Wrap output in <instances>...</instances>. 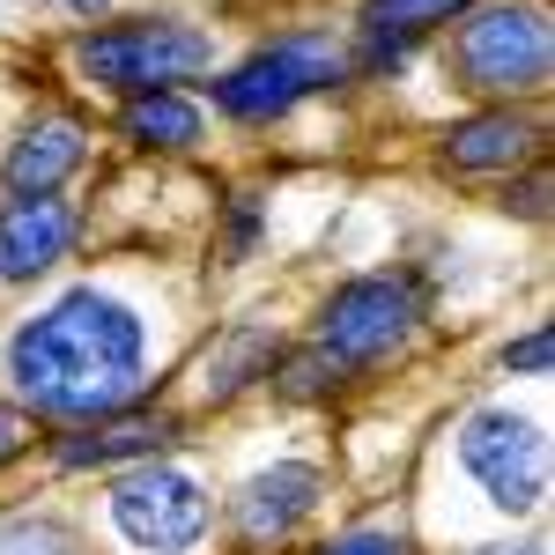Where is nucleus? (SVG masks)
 Listing matches in <instances>:
<instances>
[{"mask_svg": "<svg viewBox=\"0 0 555 555\" xmlns=\"http://www.w3.org/2000/svg\"><path fill=\"white\" fill-rule=\"evenodd\" d=\"M75 8H104V0H75Z\"/></svg>", "mask_w": 555, "mask_h": 555, "instance_id": "21", "label": "nucleus"}, {"mask_svg": "<svg viewBox=\"0 0 555 555\" xmlns=\"http://www.w3.org/2000/svg\"><path fill=\"white\" fill-rule=\"evenodd\" d=\"M164 437H171L164 415H133V423H104V429H89V437H67L60 460L67 467H104V460H127V452H156Z\"/></svg>", "mask_w": 555, "mask_h": 555, "instance_id": "13", "label": "nucleus"}, {"mask_svg": "<svg viewBox=\"0 0 555 555\" xmlns=\"http://www.w3.org/2000/svg\"><path fill=\"white\" fill-rule=\"evenodd\" d=\"M467 89H541L548 82V23L541 8H489L460 30Z\"/></svg>", "mask_w": 555, "mask_h": 555, "instance_id": "6", "label": "nucleus"}, {"mask_svg": "<svg viewBox=\"0 0 555 555\" xmlns=\"http://www.w3.org/2000/svg\"><path fill=\"white\" fill-rule=\"evenodd\" d=\"M548 356H555L548 326H533L526 341H512V348H504V371H526V378H541V371H548Z\"/></svg>", "mask_w": 555, "mask_h": 555, "instance_id": "16", "label": "nucleus"}, {"mask_svg": "<svg viewBox=\"0 0 555 555\" xmlns=\"http://www.w3.org/2000/svg\"><path fill=\"white\" fill-rule=\"evenodd\" d=\"M127 133L141 149H193L201 141V104H185L178 89H149L127 104Z\"/></svg>", "mask_w": 555, "mask_h": 555, "instance_id": "12", "label": "nucleus"}, {"mask_svg": "<svg viewBox=\"0 0 555 555\" xmlns=\"http://www.w3.org/2000/svg\"><path fill=\"white\" fill-rule=\"evenodd\" d=\"M0 555H75L60 526H0Z\"/></svg>", "mask_w": 555, "mask_h": 555, "instance_id": "15", "label": "nucleus"}, {"mask_svg": "<svg viewBox=\"0 0 555 555\" xmlns=\"http://www.w3.org/2000/svg\"><path fill=\"white\" fill-rule=\"evenodd\" d=\"M481 555H533V548H481Z\"/></svg>", "mask_w": 555, "mask_h": 555, "instance_id": "20", "label": "nucleus"}, {"mask_svg": "<svg viewBox=\"0 0 555 555\" xmlns=\"http://www.w3.org/2000/svg\"><path fill=\"white\" fill-rule=\"evenodd\" d=\"M67 245H75V215L52 193L8 201V215H0V282H38L44 267L67 259Z\"/></svg>", "mask_w": 555, "mask_h": 555, "instance_id": "8", "label": "nucleus"}, {"mask_svg": "<svg viewBox=\"0 0 555 555\" xmlns=\"http://www.w3.org/2000/svg\"><path fill=\"white\" fill-rule=\"evenodd\" d=\"M408 334H415V297H408V282H385V274L334 289L326 319H319V348L334 363H378Z\"/></svg>", "mask_w": 555, "mask_h": 555, "instance_id": "7", "label": "nucleus"}, {"mask_svg": "<svg viewBox=\"0 0 555 555\" xmlns=\"http://www.w3.org/2000/svg\"><path fill=\"white\" fill-rule=\"evenodd\" d=\"M326 555H408L392 533H348V541H334Z\"/></svg>", "mask_w": 555, "mask_h": 555, "instance_id": "17", "label": "nucleus"}, {"mask_svg": "<svg viewBox=\"0 0 555 555\" xmlns=\"http://www.w3.org/2000/svg\"><path fill=\"white\" fill-rule=\"evenodd\" d=\"M460 467L481 481V496L496 512H533L541 489H548V437L533 415L512 408H474L460 429Z\"/></svg>", "mask_w": 555, "mask_h": 555, "instance_id": "2", "label": "nucleus"}, {"mask_svg": "<svg viewBox=\"0 0 555 555\" xmlns=\"http://www.w3.org/2000/svg\"><path fill=\"white\" fill-rule=\"evenodd\" d=\"M141 356H149V334H141L133 304L104 297V289H67L52 311L15 326L8 378L44 415L104 423L141 392Z\"/></svg>", "mask_w": 555, "mask_h": 555, "instance_id": "1", "label": "nucleus"}, {"mask_svg": "<svg viewBox=\"0 0 555 555\" xmlns=\"http://www.w3.org/2000/svg\"><path fill=\"white\" fill-rule=\"evenodd\" d=\"M23 437H30V423H23L15 408H0V460H15V452H23Z\"/></svg>", "mask_w": 555, "mask_h": 555, "instance_id": "18", "label": "nucleus"}, {"mask_svg": "<svg viewBox=\"0 0 555 555\" xmlns=\"http://www.w3.org/2000/svg\"><path fill=\"white\" fill-rule=\"evenodd\" d=\"M82 149H89V141H82L75 119H38V127L8 149V185H15L23 201H38V193H52L60 178L82 164Z\"/></svg>", "mask_w": 555, "mask_h": 555, "instance_id": "10", "label": "nucleus"}, {"mask_svg": "<svg viewBox=\"0 0 555 555\" xmlns=\"http://www.w3.org/2000/svg\"><path fill=\"white\" fill-rule=\"evenodd\" d=\"M341 67L348 60H341L334 38H282V44H267V52H253L245 67H230L215 82V104L230 119H274V112L304 104L311 89L341 82Z\"/></svg>", "mask_w": 555, "mask_h": 555, "instance_id": "4", "label": "nucleus"}, {"mask_svg": "<svg viewBox=\"0 0 555 555\" xmlns=\"http://www.w3.org/2000/svg\"><path fill=\"white\" fill-rule=\"evenodd\" d=\"M533 141H541V133L526 127V119H512V112H489V119L452 127V141H444V164H452V171H512V164H526V156H533Z\"/></svg>", "mask_w": 555, "mask_h": 555, "instance_id": "11", "label": "nucleus"}, {"mask_svg": "<svg viewBox=\"0 0 555 555\" xmlns=\"http://www.w3.org/2000/svg\"><path fill=\"white\" fill-rule=\"evenodd\" d=\"M467 0H371V52H392V44H408L415 30H429V23H452Z\"/></svg>", "mask_w": 555, "mask_h": 555, "instance_id": "14", "label": "nucleus"}, {"mask_svg": "<svg viewBox=\"0 0 555 555\" xmlns=\"http://www.w3.org/2000/svg\"><path fill=\"white\" fill-rule=\"evenodd\" d=\"M215 60V44L185 23H119V30H96L82 38V67L104 89H171L185 75H201Z\"/></svg>", "mask_w": 555, "mask_h": 555, "instance_id": "5", "label": "nucleus"}, {"mask_svg": "<svg viewBox=\"0 0 555 555\" xmlns=\"http://www.w3.org/2000/svg\"><path fill=\"white\" fill-rule=\"evenodd\" d=\"M541 201H548V185L533 178V185H518V215H541Z\"/></svg>", "mask_w": 555, "mask_h": 555, "instance_id": "19", "label": "nucleus"}, {"mask_svg": "<svg viewBox=\"0 0 555 555\" xmlns=\"http://www.w3.org/2000/svg\"><path fill=\"white\" fill-rule=\"evenodd\" d=\"M319 467H274V474H253L245 481V496H237V526L253 533V541H282L297 518H311L319 504Z\"/></svg>", "mask_w": 555, "mask_h": 555, "instance_id": "9", "label": "nucleus"}, {"mask_svg": "<svg viewBox=\"0 0 555 555\" xmlns=\"http://www.w3.org/2000/svg\"><path fill=\"white\" fill-rule=\"evenodd\" d=\"M112 526L141 555H185V548H201V533H208V489L193 474L149 460V467L112 481Z\"/></svg>", "mask_w": 555, "mask_h": 555, "instance_id": "3", "label": "nucleus"}]
</instances>
